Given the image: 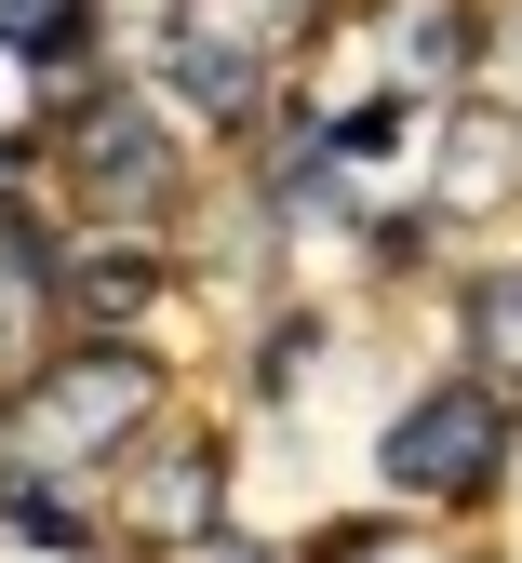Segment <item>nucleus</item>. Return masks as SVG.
Listing matches in <instances>:
<instances>
[{"label":"nucleus","instance_id":"nucleus-1","mask_svg":"<svg viewBox=\"0 0 522 563\" xmlns=\"http://www.w3.org/2000/svg\"><path fill=\"white\" fill-rule=\"evenodd\" d=\"M14 416H27V456H121L147 416H162V376H147L134 349H67Z\"/></svg>","mask_w":522,"mask_h":563},{"label":"nucleus","instance_id":"nucleus-2","mask_svg":"<svg viewBox=\"0 0 522 563\" xmlns=\"http://www.w3.org/2000/svg\"><path fill=\"white\" fill-rule=\"evenodd\" d=\"M376 456H389L402 497H482L509 470V416H496V389H415Z\"/></svg>","mask_w":522,"mask_h":563},{"label":"nucleus","instance_id":"nucleus-3","mask_svg":"<svg viewBox=\"0 0 522 563\" xmlns=\"http://www.w3.org/2000/svg\"><path fill=\"white\" fill-rule=\"evenodd\" d=\"M67 175H81L95 216H175V148H162V121H147L134 95H81L67 108Z\"/></svg>","mask_w":522,"mask_h":563},{"label":"nucleus","instance_id":"nucleus-4","mask_svg":"<svg viewBox=\"0 0 522 563\" xmlns=\"http://www.w3.org/2000/svg\"><path fill=\"white\" fill-rule=\"evenodd\" d=\"M509 175H522V108H496V95L456 108V134L429 148V201H442V216H496Z\"/></svg>","mask_w":522,"mask_h":563},{"label":"nucleus","instance_id":"nucleus-5","mask_svg":"<svg viewBox=\"0 0 522 563\" xmlns=\"http://www.w3.org/2000/svg\"><path fill=\"white\" fill-rule=\"evenodd\" d=\"M482 81V14L469 0H402L389 14V95H456Z\"/></svg>","mask_w":522,"mask_h":563},{"label":"nucleus","instance_id":"nucleus-6","mask_svg":"<svg viewBox=\"0 0 522 563\" xmlns=\"http://www.w3.org/2000/svg\"><path fill=\"white\" fill-rule=\"evenodd\" d=\"M214 483H229V456H214V443H175V456H147V470L121 483V523H134L147 550H188V537L214 523Z\"/></svg>","mask_w":522,"mask_h":563},{"label":"nucleus","instance_id":"nucleus-7","mask_svg":"<svg viewBox=\"0 0 522 563\" xmlns=\"http://www.w3.org/2000/svg\"><path fill=\"white\" fill-rule=\"evenodd\" d=\"M175 27L188 41H214V54H295V41H309L322 27V0H175Z\"/></svg>","mask_w":522,"mask_h":563},{"label":"nucleus","instance_id":"nucleus-8","mask_svg":"<svg viewBox=\"0 0 522 563\" xmlns=\"http://www.w3.org/2000/svg\"><path fill=\"white\" fill-rule=\"evenodd\" d=\"M67 309L81 322H134V309H162V268L147 255H67Z\"/></svg>","mask_w":522,"mask_h":563},{"label":"nucleus","instance_id":"nucleus-9","mask_svg":"<svg viewBox=\"0 0 522 563\" xmlns=\"http://www.w3.org/2000/svg\"><path fill=\"white\" fill-rule=\"evenodd\" d=\"M469 349H482V376L522 389V268H482L469 282Z\"/></svg>","mask_w":522,"mask_h":563},{"label":"nucleus","instance_id":"nucleus-10","mask_svg":"<svg viewBox=\"0 0 522 563\" xmlns=\"http://www.w3.org/2000/svg\"><path fill=\"white\" fill-rule=\"evenodd\" d=\"M95 0H0V54H81Z\"/></svg>","mask_w":522,"mask_h":563},{"label":"nucleus","instance_id":"nucleus-11","mask_svg":"<svg viewBox=\"0 0 522 563\" xmlns=\"http://www.w3.org/2000/svg\"><path fill=\"white\" fill-rule=\"evenodd\" d=\"M0 523H14L27 550H81V510H67V497H54V483H27V470H14V483H0Z\"/></svg>","mask_w":522,"mask_h":563},{"label":"nucleus","instance_id":"nucleus-12","mask_svg":"<svg viewBox=\"0 0 522 563\" xmlns=\"http://www.w3.org/2000/svg\"><path fill=\"white\" fill-rule=\"evenodd\" d=\"M309 563H429V537H402V523H322Z\"/></svg>","mask_w":522,"mask_h":563},{"label":"nucleus","instance_id":"nucleus-13","mask_svg":"<svg viewBox=\"0 0 522 563\" xmlns=\"http://www.w3.org/2000/svg\"><path fill=\"white\" fill-rule=\"evenodd\" d=\"M482 95L522 108V0H509V14H482Z\"/></svg>","mask_w":522,"mask_h":563},{"label":"nucleus","instance_id":"nucleus-14","mask_svg":"<svg viewBox=\"0 0 522 563\" xmlns=\"http://www.w3.org/2000/svg\"><path fill=\"white\" fill-rule=\"evenodd\" d=\"M175 563H255V550H242V537H214V523H201V537H188Z\"/></svg>","mask_w":522,"mask_h":563},{"label":"nucleus","instance_id":"nucleus-15","mask_svg":"<svg viewBox=\"0 0 522 563\" xmlns=\"http://www.w3.org/2000/svg\"><path fill=\"white\" fill-rule=\"evenodd\" d=\"M27 470V416H0V483H14Z\"/></svg>","mask_w":522,"mask_h":563}]
</instances>
